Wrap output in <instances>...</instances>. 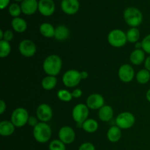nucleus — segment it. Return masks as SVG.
I'll return each mask as SVG.
<instances>
[{"label": "nucleus", "instance_id": "obj_21", "mask_svg": "<svg viewBox=\"0 0 150 150\" xmlns=\"http://www.w3.org/2000/svg\"><path fill=\"white\" fill-rule=\"evenodd\" d=\"M11 26L13 30L18 33H23L27 29V23L23 18L20 17L13 18L11 21Z\"/></svg>", "mask_w": 150, "mask_h": 150}, {"label": "nucleus", "instance_id": "obj_27", "mask_svg": "<svg viewBox=\"0 0 150 150\" xmlns=\"http://www.w3.org/2000/svg\"><path fill=\"white\" fill-rule=\"evenodd\" d=\"M127 42L130 43H136L140 38V31L136 27H132L126 33Z\"/></svg>", "mask_w": 150, "mask_h": 150}, {"label": "nucleus", "instance_id": "obj_3", "mask_svg": "<svg viewBox=\"0 0 150 150\" xmlns=\"http://www.w3.org/2000/svg\"><path fill=\"white\" fill-rule=\"evenodd\" d=\"M123 16L126 23L130 27L140 26L143 21V14L139 9L134 7H129L125 10Z\"/></svg>", "mask_w": 150, "mask_h": 150}, {"label": "nucleus", "instance_id": "obj_4", "mask_svg": "<svg viewBox=\"0 0 150 150\" xmlns=\"http://www.w3.org/2000/svg\"><path fill=\"white\" fill-rule=\"evenodd\" d=\"M107 39L108 43L114 48H122L127 42L126 33L119 29L111 30L108 33Z\"/></svg>", "mask_w": 150, "mask_h": 150}, {"label": "nucleus", "instance_id": "obj_6", "mask_svg": "<svg viewBox=\"0 0 150 150\" xmlns=\"http://www.w3.org/2000/svg\"><path fill=\"white\" fill-rule=\"evenodd\" d=\"M81 80V72H79V70H74V69L67 70L62 76L63 84L69 88H73L77 86Z\"/></svg>", "mask_w": 150, "mask_h": 150}, {"label": "nucleus", "instance_id": "obj_33", "mask_svg": "<svg viewBox=\"0 0 150 150\" xmlns=\"http://www.w3.org/2000/svg\"><path fill=\"white\" fill-rule=\"evenodd\" d=\"M79 150H95V147L93 144L90 142H85L79 146Z\"/></svg>", "mask_w": 150, "mask_h": 150}, {"label": "nucleus", "instance_id": "obj_40", "mask_svg": "<svg viewBox=\"0 0 150 150\" xmlns=\"http://www.w3.org/2000/svg\"><path fill=\"white\" fill-rule=\"evenodd\" d=\"M81 79H86L89 77V73L87 71L83 70V71L81 72Z\"/></svg>", "mask_w": 150, "mask_h": 150}, {"label": "nucleus", "instance_id": "obj_24", "mask_svg": "<svg viewBox=\"0 0 150 150\" xmlns=\"http://www.w3.org/2000/svg\"><path fill=\"white\" fill-rule=\"evenodd\" d=\"M57 84V79L56 76H47L41 81V85L42 87L45 90L49 91L52 90L56 87Z\"/></svg>", "mask_w": 150, "mask_h": 150}, {"label": "nucleus", "instance_id": "obj_9", "mask_svg": "<svg viewBox=\"0 0 150 150\" xmlns=\"http://www.w3.org/2000/svg\"><path fill=\"white\" fill-rule=\"evenodd\" d=\"M20 54L26 58L32 57L37 51V46L35 42L29 39L23 40L20 42L18 45Z\"/></svg>", "mask_w": 150, "mask_h": 150}, {"label": "nucleus", "instance_id": "obj_22", "mask_svg": "<svg viewBox=\"0 0 150 150\" xmlns=\"http://www.w3.org/2000/svg\"><path fill=\"white\" fill-rule=\"evenodd\" d=\"M107 138L108 141L112 143L118 142L122 138V129L117 125L112 126L108 129L107 132Z\"/></svg>", "mask_w": 150, "mask_h": 150}, {"label": "nucleus", "instance_id": "obj_15", "mask_svg": "<svg viewBox=\"0 0 150 150\" xmlns=\"http://www.w3.org/2000/svg\"><path fill=\"white\" fill-rule=\"evenodd\" d=\"M61 8L65 14L72 16L78 13L80 8V3L79 0H62Z\"/></svg>", "mask_w": 150, "mask_h": 150}, {"label": "nucleus", "instance_id": "obj_43", "mask_svg": "<svg viewBox=\"0 0 150 150\" xmlns=\"http://www.w3.org/2000/svg\"><path fill=\"white\" fill-rule=\"evenodd\" d=\"M3 36H4V32H3L2 29H1V30H0V40H3Z\"/></svg>", "mask_w": 150, "mask_h": 150}, {"label": "nucleus", "instance_id": "obj_17", "mask_svg": "<svg viewBox=\"0 0 150 150\" xmlns=\"http://www.w3.org/2000/svg\"><path fill=\"white\" fill-rule=\"evenodd\" d=\"M146 60V53L143 49H135L130 55V61L134 65H140Z\"/></svg>", "mask_w": 150, "mask_h": 150}, {"label": "nucleus", "instance_id": "obj_14", "mask_svg": "<svg viewBox=\"0 0 150 150\" xmlns=\"http://www.w3.org/2000/svg\"><path fill=\"white\" fill-rule=\"evenodd\" d=\"M38 11L45 17L52 16L55 11V4L53 0H40L38 1Z\"/></svg>", "mask_w": 150, "mask_h": 150}, {"label": "nucleus", "instance_id": "obj_37", "mask_svg": "<svg viewBox=\"0 0 150 150\" xmlns=\"http://www.w3.org/2000/svg\"><path fill=\"white\" fill-rule=\"evenodd\" d=\"M6 108H7L6 103L4 102V100H0V114H3V113L5 111Z\"/></svg>", "mask_w": 150, "mask_h": 150}, {"label": "nucleus", "instance_id": "obj_26", "mask_svg": "<svg viewBox=\"0 0 150 150\" xmlns=\"http://www.w3.org/2000/svg\"><path fill=\"white\" fill-rule=\"evenodd\" d=\"M136 81L141 84H146L150 81V72L146 69H142L136 75Z\"/></svg>", "mask_w": 150, "mask_h": 150}, {"label": "nucleus", "instance_id": "obj_29", "mask_svg": "<svg viewBox=\"0 0 150 150\" xmlns=\"http://www.w3.org/2000/svg\"><path fill=\"white\" fill-rule=\"evenodd\" d=\"M57 98L63 102H70L73 98L72 92H69L67 89H59L57 92Z\"/></svg>", "mask_w": 150, "mask_h": 150}, {"label": "nucleus", "instance_id": "obj_30", "mask_svg": "<svg viewBox=\"0 0 150 150\" xmlns=\"http://www.w3.org/2000/svg\"><path fill=\"white\" fill-rule=\"evenodd\" d=\"M65 145L59 139H54L50 142L48 149L49 150H66Z\"/></svg>", "mask_w": 150, "mask_h": 150}, {"label": "nucleus", "instance_id": "obj_31", "mask_svg": "<svg viewBox=\"0 0 150 150\" xmlns=\"http://www.w3.org/2000/svg\"><path fill=\"white\" fill-rule=\"evenodd\" d=\"M8 11L10 16H13V18L19 17L21 13H22L21 5L18 4L17 3H13V4H10V5L9 6Z\"/></svg>", "mask_w": 150, "mask_h": 150}, {"label": "nucleus", "instance_id": "obj_39", "mask_svg": "<svg viewBox=\"0 0 150 150\" xmlns=\"http://www.w3.org/2000/svg\"><path fill=\"white\" fill-rule=\"evenodd\" d=\"M144 66L145 69H146L150 72V55L146 58V60L144 62Z\"/></svg>", "mask_w": 150, "mask_h": 150}, {"label": "nucleus", "instance_id": "obj_41", "mask_svg": "<svg viewBox=\"0 0 150 150\" xmlns=\"http://www.w3.org/2000/svg\"><path fill=\"white\" fill-rule=\"evenodd\" d=\"M135 48H136V49H142V42L138 41L137 42H136V43H135Z\"/></svg>", "mask_w": 150, "mask_h": 150}, {"label": "nucleus", "instance_id": "obj_32", "mask_svg": "<svg viewBox=\"0 0 150 150\" xmlns=\"http://www.w3.org/2000/svg\"><path fill=\"white\" fill-rule=\"evenodd\" d=\"M142 49L146 54L150 55V34L146 35L142 41Z\"/></svg>", "mask_w": 150, "mask_h": 150}, {"label": "nucleus", "instance_id": "obj_8", "mask_svg": "<svg viewBox=\"0 0 150 150\" xmlns=\"http://www.w3.org/2000/svg\"><path fill=\"white\" fill-rule=\"evenodd\" d=\"M89 108L86 104L79 103L73 108L72 111V117L76 124L82 125L88 119Z\"/></svg>", "mask_w": 150, "mask_h": 150}, {"label": "nucleus", "instance_id": "obj_36", "mask_svg": "<svg viewBox=\"0 0 150 150\" xmlns=\"http://www.w3.org/2000/svg\"><path fill=\"white\" fill-rule=\"evenodd\" d=\"M83 92L81 89H75L72 92V96L73 98H79L81 97Z\"/></svg>", "mask_w": 150, "mask_h": 150}, {"label": "nucleus", "instance_id": "obj_35", "mask_svg": "<svg viewBox=\"0 0 150 150\" xmlns=\"http://www.w3.org/2000/svg\"><path fill=\"white\" fill-rule=\"evenodd\" d=\"M39 121L40 120H38V118L37 117H35V116H29L27 124L29 126H31V127H35L39 123Z\"/></svg>", "mask_w": 150, "mask_h": 150}, {"label": "nucleus", "instance_id": "obj_5", "mask_svg": "<svg viewBox=\"0 0 150 150\" xmlns=\"http://www.w3.org/2000/svg\"><path fill=\"white\" fill-rule=\"evenodd\" d=\"M29 117V115L27 110L24 108L19 107L13 111L10 121L13 123L16 127H22L28 123Z\"/></svg>", "mask_w": 150, "mask_h": 150}, {"label": "nucleus", "instance_id": "obj_20", "mask_svg": "<svg viewBox=\"0 0 150 150\" xmlns=\"http://www.w3.org/2000/svg\"><path fill=\"white\" fill-rule=\"evenodd\" d=\"M70 36V29L64 25H59L55 28L54 38L58 41H64Z\"/></svg>", "mask_w": 150, "mask_h": 150}, {"label": "nucleus", "instance_id": "obj_2", "mask_svg": "<svg viewBox=\"0 0 150 150\" xmlns=\"http://www.w3.org/2000/svg\"><path fill=\"white\" fill-rule=\"evenodd\" d=\"M32 134L36 142L40 144H45L51 139L52 130L49 125L46 122H40L35 127H33Z\"/></svg>", "mask_w": 150, "mask_h": 150}, {"label": "nucleus", "instance_id": "obj_13", "mask_svg": "<svg viewBox=\"0 0 150 150\" xmlns=\"http://www.w3.org/2000/svg\"><path fill=\"white\" fill-rule=\"evenodd\" d=\"M86 105L89 109L99 110L105 105V100L100 94L94 93L86 98Z\"/></svg>", "mask_w": 150, "mask_h": 150}, {"label": "nucleus", "instance_id": "obj_42", "mask_svg": "<svg viewBox=\"0 0 150 150\" xmlns=\"http://www.w3.org/2000/svg\"><path fill=\"white\" fill-rule=\"evenodd\" d=\"M146 98L148 101L150 103V89H148V91L146 93Z\"/></svg>", "mask_w": 150, "mask_h": 150}, {"label": "nucleus", "instance_id": "obj_16", "mask_svg": "<svg viewBox=\"0 0 150 150\" xmlns=\"http://www.w3.org/2000/svg\"><path fill=\"white\" fill-rule=\"evenodd\" d=\"M21 7L23 14L31 16L38 10V1L37 0H23Z\"/></svg>", "mask_w": 150, "mask_h": 150}, {"label": "nucleus", "instance_id": "obj_44", "mask_svg": "<svg viewBox=\"0 0 150 150\" xmlns=\"http://www.w3.org/2000/svg\"><path fill=\"white\" fill-rule=\"evenodd\" d=\"M15 1H22L23 0H15Z\"/></svg>", "mask_w": 150, "mask_h": 150}, {"label": "nucleus", "instance_id": "obj_34", "mask_svg": "<svg viewBox=\"0 0 150 150\" xmlns=\"http://www.w3.org/2000/svg\"><path fill=\"white\" fill-rule=\"evenodd\" d=\"M13 37H14L13 32L10 29H8V30H6L5 32H4V36H3L2 40H5L7 42H10L13 39Z\"/></svg>", "mask_w": 150, "mask_h": 150}, {"label": "nucleus", "instance_id": "obj_10", "mask_svg": "<svg viewBox=\"0 0 150 150\" xmlns=\"http://www.w3.org/2000/svg\"><path fill=\"white\" fill-rule=\"evenodd\" d=\"M118 76L120 81L123 83H130L135 77L134 69L130 64H122L119 68Z\"/></svg>", "mask_w": 150, "mask_h": 150}, {"label": "nucleus", "instance_id": "obj_19", "mask_svg": "<svg viewBox=\"0 0 150 150\" xmlns=\"http://www.w3.org/2000/svg\"><path fill=\"white\" fill-rule=\"evenodd\" d=\"M114 117V110L111 106L104 105L98 110V117L102 122H109Z\"/></svg>", "mask_w": 150, "mask_h": 150}, {"label": "nucleus", "instance_id": "obj_12", "mask_svg": "<svg viewBox=\"0 0 150 150\" xmlns=\"http://www.w3.org/2000/svg\"><path fill=\"white\" fill-rule=\"evenodd\" d=\"M59 139L64 144H70L76 139V133L73 127L70 126H63L59 130Z\"/></svg>", "mask_w": 150, "mask_h": 150}, {"label": "nucleus", "instance_id": "obj_38", "mask_svg": "<svg viewBox=\"0 0 150 150\" xmlns=\"http://www.w3.org/2000/svg\"><path fill=\"white\" fill-rule=\"evenodd\" d=\"M10 1V0H0V8L1 10H4L9 5Z\"/></svg>", "mask_w": 150, "mask_h": 150}, {"label": "nucleus", "instance_id": "obj_1", "mask_svg": "<svg viewBox=\"0 0 150 150\" xmlns=\"http://www.w3.org/2000/svg\"><path fill=\"white\" fill-rule=\"evenodd\" d=\"M44 72L48 76H57L62 68V60L61 57L56 54H51L45 59L42 64Z\"/></svg>", "mask_w": 150, "mask_h": 150}, {"label": "nucleus", "instance_id": "obj_11", "mask_svg": "<svg viewBox=\"0 0 150 150\" xmlns=\"http://www.w3.org/2000/svg\"><path fill=\"white\" fill-rule=\"evenodd\" d=\"M36 117L42 122H48L53 117V110L51 105L42 103L38 105L36 111Z\"/></svg>", "mask_w": 150, "mask_h": 150}, {"label": "nucleus", "instance_id": "obj_7", "mask_svg": "<svg viewBox=\"0 0 150 150\" xmlns=\"http://www.w3.org/2000/svg\"><path fill=\"white\" fill-rule=\"evenodd\" d=\"M136 118L132 113L128 111L120 113L116 118V125L122 130L131 128L135 124Z\"/></svg>", "mask_w": 150, "mask_h": 150}, {"label": "nucleus", "instance_id": "obj_28", "mask_svg": "<svg viewBox=\"0 0 150 150\" xmlns=\"http://www.w3.org/2000/svg\"><path fill=\"white\" fill-rule=\"evenodd\" d=\"M11 52V45L10 42L5 40L0 41V57L5 58Z\"/></svg>", "mask_w": 150, "mask_h": 150}, {"label": "nucleus", "instance_id": "obj_18", "mask_svg": "<svg viewBox=\"0 0 150 150\" xmlns=\"http://www.w3.org/2000/svg\"><path fill=\"white\" fill-rule=\"evenodd\" d=\"M16 129V126L11 121L3 120L0 122V135L1 136L7 137L13 134Z\"/></svg>", "mask_w": 150, "mask_h": 150}, {"label": "nucleus", "instance_id": "obj_25", "mask_svg": "<svg viewBox=\"0 0 150 150\" xmlns=\"http://www.w3.org/2000/svg\"><path fill=\"white\" fill-rule=\"evenodd\" d=\"M98 127H99V124L94 119H87L82 124V129L85 132L89 133H92L96 132L98 130Z\"/></svg>", "mask_w": 150, "mask_h": 150}, {"label": "nucleus", "instance_id": "obj_23", "mask_svg": "<svg viewBox=\"0 0 150 150\" xmlns=\"http://www.w3.org/2000/svg\"><path fill=\"white\" fill-rule=\"evenodd\" d=\"M40 33L41 35L45 38H54V34H55V28L53 26L51 23H42L40 24L39 27Z\"/></svg>", "mask_w": 150, "mask_h": 150}]
</instances>
